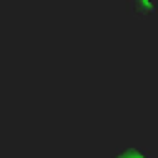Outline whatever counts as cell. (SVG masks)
Returning <instances> with one entry per match:
<instances>
[{
	"label": "cell",
	"mask_w": 158,
	"mask_h": 158,
	"mask_svg": "<svg viewBox=\"0 0 158 158\" xmlns=\"http://www.w3.org/2000/svg\"><path fill=\"white\" fill-rule=\"evenodd\" d=\"M114 158H151V156H146L143 151H136V148H123V151L116 153Z\"/></svg>",
	"instance_id": "obj_1"
}]
</instances>
